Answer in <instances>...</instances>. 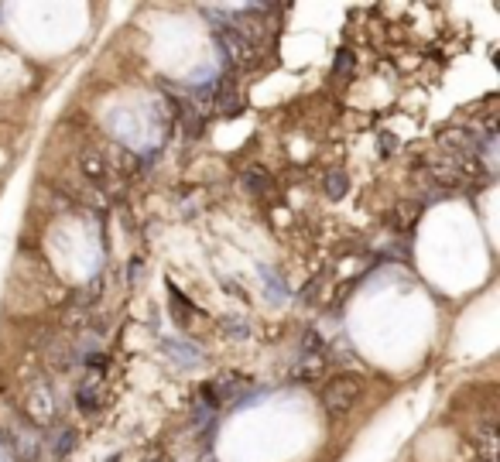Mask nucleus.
<instances>
[{
  "label": "nucleus",
  "instance_id": "nucleus-6",
  "mask_svg": "<svg viewBox=\"0 0 500 462\" xmlns=\"http://www.w3.org/2000/svg\"><path fill=\"white\" fill-rule=\"evenodd\" d=\"M350 69H353V52H350V48H339L336 59H332V72H336V76H346Z\"/></svg>",
  "mask_w": 500,
  "mask_h": 462
},
{
  "label": "nucleus",
  "instance_id": "nucleus-7",
  "mask_svg": "<svg viewBox=\"0 0 500 462\" xmlns=\"http://www.w3.org/2000/svg\"><path fill=\"white\" fill-rule=\"evenodd\" d=\"M83 172H86L90 179H103V165H100V158H97V154H86V158H83Z\"/></svg>",
  "mask_w": 500,
  "mask_h": 462
},
{
  "label": "nucleus",
  "instance_id": "nucleus-4",
  "mask_svg": "<svg viewBox=\"0 0 500 462\" xmlns=\"http://www.w3.org/2000/svg\"><path fill=\"white\" fill-rule=\"evenodd\" d=\"M418 212H421V209H418L414 202H401L398 209H394V219H391V223H394L398 230H411V223L418 219Z\"/></svg>",
  "mask_w": 500,
  "mask_h": 462
},
{
  "label": "nucleus",
  "instance_id": "nucleus-2",
  "mask_svg": "<svg viewBox=\"0 0 500 462\" xmlns=\"http://www.w3.org/2000/svg\"><path fill=\"white\" fill-rule=\"evenodd\" d=\"M219 41H223V48L230 52L233 62H250V59H254V45H250L243 34H237L233 28H230V31H219Z\"/></svg>",
  "mask_w": 500,
  "mask_h": 462
},
{
  "label": "nucleus",
  "instance_id": "nucleus-5",
  "mask_svg": "<svg viewBox=\"0 0 500 462\" xmlns=\"http://www.w3.org/2000/svg\"><path fill=\"white\" fill-rule=\"evenodd\" d=\"M326 192H329L332 199H343V195H346V175H343V172H329V175H326Z\"/></svg>",
  "mask_w": 500,
  "mask_h": 462
},
{
  "label": "nucleus",
  "instance_id": "nucleus-1",
  "mask_svg": "<svg viewBox=\"0 0 500 462\" xmlns=\"http://www.w3.org/2000/svg\"><path fill=\"white\" fill-rule=\"evenodd\" d=\"M360 390H363V376H357V373H339V376H332V380L322 387V408H326L329 414H346V411L357 404Z\"/></svg>",
  "mask_w": 500,
  "mask_h": 462
},
{
  "label": "nucleus",
  "instance_id": "nucleus-3",
  "mask_svg": "<svg viewBox=\"0 0 500 462\" xmlns=\"http://www.w3.org/2000/svg\"><path fill=\"white\" fill-rule=\"evenodd\" d=\"M243 185H247L250 192H257V195H268V192L274 188L271 175H268L264 168H247V172H243Z\"/></svg>",
  "mask_w": 500,
  "mask_h": 462
},
{
  "label": "nucleus",
  "instance_id": "nucleus-8",
  "mask_svg": "<svg viewBox=\"0 0 500 462\" xmlns=\"http://www.w3.org/2000/svg\"><path fill=\"white\" fill-rule=\"evenodd\" d=\"M151 462H161V459H151Z\"/></svg>",
  "mask_w": 500,
  "mask_h": 462
}]
</instances>
